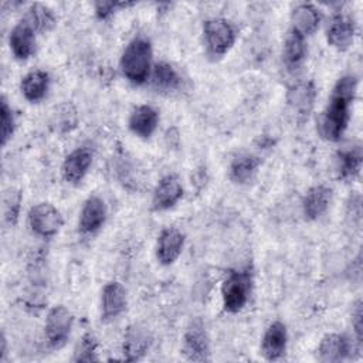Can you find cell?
<instances>
[{
    "label": "cell",
    "instance_id": "cell-1",
    "mask_svg": "<svg viewBox=\"0 0 363 363\" xmlns=\"http://www.w3.org/2000/svg\"><path fill=\"white\" fill-rule=\"evenodd\" d=\"M357 94V78L342 75L333 85L325 109L318 119V133L328 142H339L350 121V106Z\"/></svg>",
    "mask_w": 363,
    "mask_h": 363
},
{
    "label": "cell",
    "instance_id": "cell-2",
    "mask_svg": "<svg viewBox=\"0 0 363 363\" xmlns=\"http://www.w3.org/2000/svg\"><path fill=\"white\" fill-rule=\"evenodd\" d=\"M119 68L126 81L132 85H143L150 79L153 69V48L149 38L133 37L123 48L119 58Z\"/></svg>",
    "mask_w": 363,
    "mask_h": 363
},
{
    "label": "cell",
    "instance_id": "cell-3",
    "mask_svg": "<svg viewBox=\"0 0 363 363\" xmlns=\"http://www.w3.org/2000/svg\"><path fill=\"white\" fill-rule=\"evenodd\" d=\"M254 277L250 269H231L221 284V303L227 313L241 312L250 301Z\"/></svg>",
    "mask_w": 363,
    "mask_h": 363
},
{
    "label": "cell",
    "instance_id": "cell-4",
    "mask_svg": "<svg viewBox=\"0 0 363 363\" xmlns=\"http://www.w3.org/2000/svg\"><path fill=\"white\" fill-rule=\"evenodd\" d=\"M203 40L206 51L213 58H223L237 41L234 24L224 17H211L203 23Z\"/></svg>",
    "mask_w": 363,
    "mask_h": 363
},
{
    "label": "cell",
    "instance_id": "cell-5",
    "mask_svg": "<svg viewBox=\"0 0 363 363\" xmlns=\"http://www.w3.org/2000/svg\"><path fill=\"white\" fill-rule=\"evenodd\" d=\"M30 230L40 238L50 240L55 237L64 225L61 211L51 203L43 201L33 206L27 216Z\"/></svg>",
    "mask_w": 363,
    "mask_h": 363
},
{
    "label": "cell",
    "instance_id": "cell-6",
    "mask_svg": "<svg viewBox=\"0 0 363 363\" xmlns=\"http://www.w3.org/2000/svg\"><path fill=\"white\" fill-rule=\"evenodd\" d=\"M74 326V315L64 305L52 306L45 318L44 336L48 346L58 350L65 346Z\"/></svg>",
    "mask_w": 363,
    "mask_h": 363
},
{
    "label": "cell",
    "instance_id": "cell-7",
    "mask_svg": "<svg viewBox=\"0 0 363 363\" xmlns=\"http://www.w3.org/2000/svg\"><path fill=\"white\" fill-rule=\"evenodd\" d=\"M182 353L187 360L191 362H207L210 360V340L204 325L200 320H194L186 329L183 335Z\"/></svg>",
    "mask_w": 363,
    "mask_h": 363
},
{
    "label": "cell",
    "instance_id": "cell-8",
    "mask_svg": "<svg viewBox=\"0 0 363 363\" xmlns=\"http://www.w3.org/2000/svg\"><path fill=\"white\" fill-rule=\"evenodd\" d=\"M316 101V86L313 81H296L286 89V102L298 119H308Z\"/></svg>",
    "mask_w": 363,
    "mask_h": 363
},
{
    "label": "cell",
    "instance_id": "cell-9",
    "mask_svg": "<svg viewBox=\"0 0 363 363\" xmlns=\"http://www.w3.org/2000/svg\"><path fill=\"white\" fill-rule=\"evenodd\" d=\"M108 217V206L105 200L96 194L89 196L81 207L78 217V230L81 234H95L102 228Z\"/></svg>",
    "mask_w": 363,
    "mask_h": 363
},
{
    "label": "cell",
    "instance_id": "cell-10",
    "mask_svg": "<svg viewBox=\"0 0 363 363\" xmlns=\"http://www.w3.org/2000/svg\"><path fill=\"white\" fill-rule=\"evenodd\" d=\"M184 189L176 174L163 176L155 186L152 193V208L155 211H166L174 207L183 197Z\"/></svg>",
    "mask_w": 363,
    "mask_h": 363
},
{
    "label": "cell",
    "instance_id": "cell-11",
    "mask_svg": "<svg viewBox=\"0 0 363 363\" xmlns=\"http://www.w3.org/2000/svg\"><path fill=\"white\" fill-rule=\"evenodd\" d=\"M186 237L184 234L176 227H166L160 231L157 241H156V259L162 265H172L180 257L184 248Z\"/></svg>",
    "mask_w": 363,
    "mask_h": 363
},
{
    "label": "cell",
    "instance_id": "cell-12",
    "mask_svg": "<svg viewBox=\"0 0 363 363\" xmlns=\"http://www.w3.org/2000/svg\"><path fill=\"white\" fill-rule=\"evenodd\" d=\"M128 305L125 286L118 281H109L101 291V319L111 322L121 316Z\"/></svg>",
    "mask_w": 363,
    "mask_h": 363
},
{
    "label": "cell",
    "instance_id": "cell-13",
    "mask_svg": "<svg viewBox=\"0 0 363 363\" xmlns=\"http://www.w3.org/2000/svg\"><path fill=\"white\" fill-rule=\"evenodd\" d=\"M354 37L356 24L350 17L343 14H336L332 17L326 28V41L332 48L337 51H346L352 47Z\"/></svg>",
    "mask_w": 363,
    "mask_h": 363
},
{
    "label": "cell",
    "instance_id": "cell-14",
    "mask_svg": "<svg viewBox=\"0 0 363 363\" xmlns=\"http://www.w3.org/2000/svg\"><path fill=\"white\" fill-rule=\"evenodd\" d=\"M159 112L147 104L136 105L128 118V128L129 130L140 138V139H149L159 126Z\"/></svg>",
    "mask_w": 363,
    "mask_h": 363
},
{
    "label": "cell",
    "instance_id": "cell-15",
    "mask_svg": "<svg viewBox=\"0 0 363 363\" xmlns=\"http://www.w3.org/2000/svg\"><path fill=\"white\" fill-rule=\"evenodd\" d=\"M288 346V329L284 322L274 320L264 332L261 339V353L262 356L269 360H279Z\"/></svg>",
    "mask_w": 363,
    "mask_h": 363
},
{
    "label": "cell",
    "instance_id": "cell-16",
    "mask_svg": "<svg viewBox=\"0 0 363 363\" xmlns=\"http://www.w3.org/2000/svg\"><path fill=\"white\" fill-rule=\"evenodd\" d=\"M318 360L322 363H340L349 359L352 343L346 335L326 333L318 345Z\"/></svg>",
    "mask_w": 363,
    "mask_h": 363
},
{
    "label": "cell",
    "instance_id": "cell-17",
    "mask_svg": "<svg viewBox=\"0 0 363 363\" xmlns=\"http://www.w3.org/2000/svg\"><path fill=\"white\" fill-rule=\"evenodd\" d=\"M92 152L86 147H77L71 150L61 167L62 177L69 184H78L84 180V177L88 174L89 167L92 164Z\"/></svg>",
    "mask_w": 363,
    "mask_h": 363
},
{
    "label": "cell",
    "instance_id": "cell-18",
    "mask_svg": "<svg viewBox=\"0 0 363 363\" xmlns=\"http://www.w3.org/2000/svg\"><path fill=\"white\" fill-rule=\"evenodd\" d=\"M35 31L20 20L9 33V47L13 57L18 61H27L35 50Z\"/></svg>",
    "mask_w": 363,
    "mask_h": 363
},
{
    "label": "cell",
    "instance_id": "cell-19",
    "mask_svg": "<svg viewBox=\"0 0 363 363\" xmlns=\"http://www.w3.org/2000/svg\"><path fill=\"white\" fill-rule=\"evenodd\" d=\"M320 21L322 13L312 3H299L291 11V30L305 38L319 28Z\"/></svg>",
    "mask_w": 363,
    "mask_h": 363
},
{
    "label": "cell",
    "instance_id": "cell-20",
    "mask_svg": "<svg viewBox=\"0 0 363 363\" xmlns=\"http://www.w3.org/2000/svg\"><path fill=\"white\" fill-rule=\"evenodd\" d=\"M332 201V189L325 184H315L306 190L302 199V213L306 220L315 221L320 218L329 208Z\"/></svg>",
    "mask_w": 363,
    "mask_h": 363
},
{
    "label": "cell",
    "instance_id": "cell-21",
    "mask_svg": "<svg viewBox=\"0 0 363 363\" xmlns=\"http://www.w3.org/2000/svg\"><path fill=\"white\" fill-rule=\"evenodd\" d=\"M150 343H152V337L146 328H142L139 325L128 326L123 335V343H122L123 357L130 362L140 360L147 353Z\"/></svg>",
    "mask_w": 363,
    "mask_h": 363
},
{
    "label": "cell",
    "instance_id": "cell-22",
    "mask_svg": "<svg viewBox=\"0 0 363 363\" xmlns=\"http://www.w3.org/2000/svg\"><path fill=\"white\" fill-rule=\"evenodd\" d=\"M51 78L44 69H33L27 72L20 81V91L26 101L30 104H38L50 91Z\"/></svg>",
    "mask_w": 363,
    "mask_h": 363
},
{
    "label": "cell",
    "instance_id": "cell-23",
    "mask_svg": "<svg viewBox=\"0 0 363 363\" xmlns=\"http://www.w3.org/2000/svg\"><path fill=\"white\" fill-rule=\"evenodd\" d=\"M363 162V152L360 145L346 146L336 153V172L342 180H353L359 176Z\"/></svg>",
    "mask_w": 363,
    "mask_h": 363
},
{
    "label": "cell",
    "instance_id": "cell-24",
    "mask_svg": "<svg viewBox=\"0 0 363 363\" xmlns=\"http://www.w3.org/2000/svg\"><path fill=\"white\" fill-rule=\"evenodd\" d=\"M308 47H306V38L292 30H289L282 48V60L285 67L289 71H296L301 68L306 58Z\"/></svg>",
    "mask_w": 363,
    "mask_h": 363
},
{
    "label": "cell",
    "instance_id": "cell-25",
    "mask_svg": "<svg viewBox=\"0 0 363 363\" xmlns=\"http://www.w3.org/2000/svg\"><path fill=\"white\" fill-rule=\"evenodd\" d=\"M259 166H261V160L258 156L251 153H240L230 163V169H228L230 179L235 184H245L250 180H252Z\"/></svg>",
    "mask_w": 363,
    "mask_h": 363
},
{
    "label": "cell",
    "instance_id": "cell-26",
    "mask_svg": "<svg viewBox=\"0 0 363 363\" xmlns=\"http://www.w3.org/2000/svg\"><path fill=\"white\" fill-rule=\"evenodd\" d=\"M21 20L26 21L35 33H47L52 30L57 24V17L54 11L48 6L41 3L30 4Z\"/></svg>",
    "mask_w": 363,
    "mask_h": 363
},
{
    "label": "cell",
    "instance_id": "cell-27",
    "mask_svg": "<svg viewBox=\"0 0 363 363\" xmlns=\"http://www.w3.org/2000/svg\"><path fill=\"white\" fill-rule=\"evenodd\" d=\"M150 81L156 89L163 92L176 91L182 84V78L176 68L166 61H160L153 65Z\"/></svg>",
    "mask_w": 363,
    "mask_h": 363
},
{
    "label": "cell",
    "instance_id": "cell-28",
    "mask_svg": "<svg viewBox=\"0 0 363 363\" xmlns=\"http://www.w3.org/2000/svg\"><path fill=\"white\" fill-rule=\"evenodd\" d=\"M98 346L99 345H98V339L95 337V335L91 332H85L75 346L72 360L84 362V363H91V362L99 360Z\"/></svg>",
    "mask_w": 363,
    "mask_h": 363
},
{
    "label": "cell",
    "instance_id": "cell-29",
    "mask_svg": "<svg viewBox=\"0 0 363 363\" xmlns=\"http://www.w3.org/2000/svg\"><path fill=\"white\" fill-rule=\"evenodd\" d=\"M16 115L11 106L9 105L6 96H1L0 101V138H1V145L6 146L9 140H11L14 132H16Z\"/></svg>",
    "mask_w": 363,
    "mask_h": 363
},
{
    "label": "cell",
    "instance_id": "cell-30",
    "mask_svg": "<svg viewBox=\"0 0 363 363\" xmlns=\"http://www.w3.org/2000/svg\"><path fill=\"white\" fill-rule=\"evenodd\" d=\"M135 3H129V1H95L94 3V13L96 16V18L99 20H109L115 13L132 7Z\"/></svg>",
    "mask_w": 363,
    "mask_h": 363
},
{
    "label": "cell",
    "instance_id": "cell-31",
    "mask_svg": "<svg viewBox=\"0 0 363 363\" xmlns=\"http://www.w3.org/2000/svg\"><path fill=\"white\" fill-rule=\"evenodd\" d=\"M20 203H21V194L18 191L10 190V193L6 194L4 197V220L10 225L16 224L18 220V213H20Z\"/></svg>",
    "mask_w": 363,
    "mask_h": 363
},
{
    "label": "cell",
    "instance_id": "cell-32",
    "mask_svg": "<svg viewBox=\"0 0 363 363\" xmlns=\"http://www.w3.org/2000/svg\"><path fill=\"white\" fill-rule=\"evenodd\" d=\"M352 328L354 332V337L357 345H362V339H363V305L362 301L357 299L356 303L353 305V311H352Z\"/></svg>",
    "mask_w": 363,
    "mask_h": 363
},
{
    "label": "cell",
    "instance_id": "cell-33",
    "mask_svg": "<svg viewBox=\"0 0 363 363\" xmlns=\"http://www.w3.org/2000/svg\"><path fill=\"white\" fill-rule=\"evenodd\" d=\"M6 354H7V337L3 332L1 337H0V360L1 362L6 359Z\"/></svg>",
    "mask_w": 363,
    "mask_h": 363
}]
</instances>
